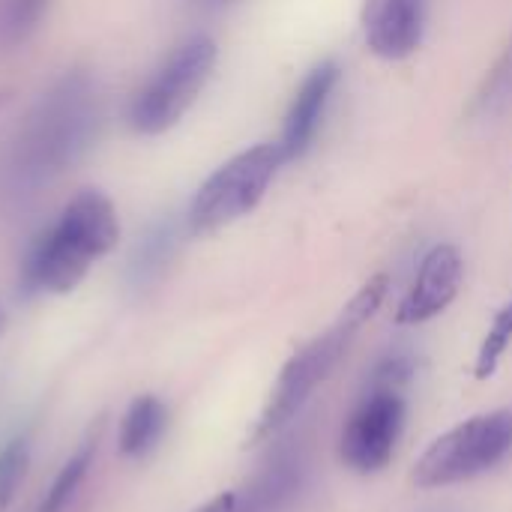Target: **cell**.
<instances>
[{
	"instance_id": "6da1fadb",
	"label": "cell",
	"mask_w": 512,
	"mask_h": 512,
	"mask_svg": "<svg viewBox=\"0 0 512 512\" xmlns=\"http://www.w3.org/2000/svg\"><path fill=\"white\" fill-rule=\"evenodd\" d=\"M102 99L87 72L57 78L18 123L3 162V186L12 198H30L66 174L93 144Z\"/></svg>"
},
{
	"instance_id": "7a4b0ae2",
	"label": "cell",
	"mask_w": 512,
	"mask_h": 512,
	"mask_svg": "<svg viewBox=\"0 0 512 512\" xmlns=\"http://www.w3.org/2000/svg\"><path fill=\"white\" fill-rule=\"evenodd\" d=\"M117 237L120 222L111 198L99 189H81L33 240L21 270L24 291L69 294L117 246Z\"/></svg>"
},
{
	"instance_id": "3957f363",
	"label": "cell",
	"mask_w": 512,
	"mask_h": 512,
	"mask_svg": "<svg viewBox=\"0 0 512 512\" xmlns=\"http://www.w3.org/2000/svg\"><path fill=\"white\" fill-rule=\"evenodd\" d=\"M216 66V42L204 33L183 39L132 96L129 126L138 135H162L183 120Z\"/></svg>"
},
{
	"instance_id": "277c9868",
	"label": "cell",
	"mask_w": 512,
	"mask_h": 512,
	"mask_svg": "<svg viewBox=\"0 0 512 512\" xmlns=\"http://www.w3.org/2000/svg\"><path fill=\"white\" fill-rule=\"evenodd\" d=\"M510 453L512 408L477 414L432 441L429 450L417 459L411 480L420 489L468 483L501 465Z\"/></svg>"
},
{
	"instance_id": "5b68a950",
	"label": "cell",
	"mask_w": 512,
	"mask_h": 512,
	"mask_svg": "<svg viewBox=\"0 0 512 512\" xmlns=\"http://www.w3.org/2000/svg\"><path fill=\"white\" fill-rule=\"evenodd\" d=\"M282 162L285 156L279 144H255L231 156L195 192L189 207V228L195 234H210L252 213L267 195Z\"/></svg>"
},
{
	"instance_id": "8992f818",
	"label": "cell",
	"mask_w": 512,
	"mask_h": 512,
	"mask_svg": "<svg viewBox=\"0 0 512 512\" xmlns=\"http://www.w3.org/2000/svg\"><path fill=\"white\" fill-rule=\"evenodd\" d=\"M357 330H360V324L342 312V318L327 333H321L318 339H312L309 345L294 351V357L282 366L261 417L255 420V429L249 435L252 444L267 441L270 435H276L282 426H288L300 414V408L309 402V396L318 390V384L336 369V363L348 351Z\"/></svg>"
},
{
	"instance_id": "52a82bcc",
	"label": "cell",
	"mask_w": 512,
	"mask_h": 512,
	"mask_svg": "<svg viewBox=\"0 0 512 512\" xmlns=\"http://www.w3.org/2000/svg\"><path fill=\"white\" fill-rule=\"evenodd\" d=\"M405 429V399L399 390L375 387L354 408L342 429V459L357 474H378L390 465Z\"/></svg>"
},
{
	"instance_id": "ba28073f",
	"label": "cell",
	"mask_w": 512,
	"mask_h": 512,
	"mask_svg": "<svg viewBox=\"0 0 512 512\" xmlns=\"http://www.w3.org/2000/svg\"><path fill=\"white\" fill-rule=\"evenodd\" d=\"M462 288V255L456 246L441 243L426 252L414 285L396 309V324H423L438 318Z\"/></svg>"
},
{
	"instance_id": "9c48e42d",
	"label": "cell",
	"mask_w": 512,
	"mask_h": 512,
	"mask_svg": "<svg viewBox=\"0 0 512 512\" xmlns=\"http://www.w3.org/2000/svg\"><path fill=\"white\" fill-rule=\"evenodd\" d=\"M429 0H366L363 33L366 45L384 60H402L423 42Z\"/></svg>"
},
{
	"instance_id": "30bf717a",
	"label": "cell",
	"mask_w": 512,
	"mask_h": 512,
	"mask_svg": "<svg viewBox=\"0 0 512 512\" xmlns=\"http://www.w3.org/2000/svg\"><path fill=\"white\" fill-rule=\"evenodd\" d=\"M339 75H342L339 63L324 60L303 78V84L294 93V102H291V108L285 114V126H282L279 147H282L285 162L300 159L312 147V141L318 135V126H321V117L327 111V102H330V96H333V90L339 84Z\"/></svg>"
},
{
	"instance_id": "8fae6325",
	"label": "cell",
	"mask_w": 512,
	"mask_h": 512,
	"mask_svg": "<svg viewBox=\"0 0 512 512\" xmlns=\"http://www.w3.org/2000/svg\"><path fill=\"white\" fill-rule=\"evenodd\" d=\"M165 426H168V408L162 405V399L153 396V393L138 396L129 405V411L123 417V426H120V438H117L120 453L126 459L147 456L159 444Z\"/></svg>"
},
{
	"instance_id": "7c38bea8",
	"label": "cell",
	"mask_w": 512,
	"mask_h": 512,
	"mask_svg": "<svg viewBox=\"0 0 512 512\" xmlns=\"http://www.w3.org/2000/svg\"><path fill=\"white\" fill-rule=\"evenodd\" d=\"M96 441H99V429L90 432V435L81 441V447L66 459V465L57 471L54 483L48 486V492H45V498H42L39 512H63L69 507V501L75 498V492L81 489V483H84V477H87V471H90V465H93Z\"/></svg>"
},
{
	"instance_id": "4fadbf2b",
	"label": "cell",
	"mask_w": 512,
	"mask_h": 512,
	"mask_svg": "<svg viewBox=\"0 0 512 512\" xmlns=\"http://www.w3.org/2000/svg\"><path fill=\"white\" fill-rule=\"evenodd\" d=\"M51 0H0V51L24 45L48 15Z\"/></svg>"
},
{
	"instance_id": "5bb4252c",
	"label": "cell",
	"mask_w": 512,
	"mask_h": 512,
	"mask_svg": "<svg viewBox=\"0 0 512 512\" xmlns=\"http://www.w3.org/2000/svg\"><path fill=\"white\" fill-rule=\"evenodd\" d=\"M512 345V300L495 315V321H492V327H489V333H486V339H483V345H480V351H477V363H474V375L480 378V381H486V378H492L495 372H498V366H501V360H504V354H507V348Z\"/></svg>"
},
{
	"instance_id": "9a60e30c",
	"label": "cell",
	"mask_w": 512,
	"mask_h": 512,
	"mask_svg": "<svg viewBox=\"0 0 512 512\" xmlns=\"http://www.w3.org/2000/svg\"><path fill=\"white\" fill-rule=\"evenodd\" d=\"M27 465H30V441H27V435H18L0 450V512L12 504V498L27 474Z\"/></svg>"
},
{
	"instance_id": "2e32d148",
	"label": "cell",
	"mask_w": 512,
	"mask_h": 512,
	"mask_svg": "<svg viewBox=\"0 0 512 512\" xmlns=\"http://www.w3.org/2000/svg\"><path fill=\"white\" fill-rule=\"evenodd\" d=\"M387 288H390V279H387V273H378V276H372L351 300H348V306H345V315L351 318V321H357V324H366L378 309H381V303H384V297H387Z\"/></svg>"
},
{
	"instance_id": "e0dca14e",
	"label": "cell",
	"mask_w": 512,
	"mask_h": 512,
	"mask_svg": "<svg viewBox=\"0 0 512 512\" xmlns=\"http://www.w3.org/2000/svg\"><path fill=\"white\" fill-rule=\"evenodd\" d=\"M414 372H417L414 357H411L408 351H393V354H387V357L375 366L372 384H375V387H387V390H399V384H408Z\"/></svg>"
},
{
	"instance_id": "ac0fdd59",
	"label": "cell",
	"mask_w": 512,
	"mask_h": 512,
	"mask_svg": "<svg viewBox=\"0 0 512 512\" xmlns=\"http://www.w3.org/2000/svg\"><path fill=\"white\" fill-rule=\"evenodd\" d=\"M168 246H171V231H165V228L153 231V234L138 246V255H135V273H138V279L150 276L159 264H165Z\"/></svg>"
},
{
	"instance_id": "d6986e66",
	"label": "cell",
	"mask_w": 512,
	"mask_h": 512,
	"mask_svg": "<svg viewBox=\"0 0 512 512\" xmlns=\"http://www.w3.org/2000/svg\"><path fill=\"white\" fill-rule=\"evenodd\" d=\"M512 93V45L507 54L498 60V66L492 69V75L486 78V87L480 90V105H495L501 99H507Z\"/></svg>"
},
{
	"instance_id": "ffe728a7",
	"label": "cell",
	"mask_w": 512,
	"mask_h": 512,
	"mask_svg": "<svg viewBox=\"0 0 512 512\" xmlns=\"http://www.w3.org/2000/svg\"><path fill=\"white\" fill-rule=\"evenodd\" d=\"M237 504H240L237 492H222V495H216L213 501H207L204 507H198L195 512H237Z\"/></svg>"
},
{
	"instance_id": "44dd1931",
	"label": "cell",
	"mask_w": 512,
	"mask_h": 512,
	"mask_svg": "<svg viewBox=\"0 0 512 512\" xmlns=\"http://www.w3.org/2000/svg\"><path fill=\"white\" fill-rule=\"evenodd\" d=\"M204 3H210V6H225V3H234V0H204Z\"/></svg>"
},
{
	"instance_id": "7402d4cb",
	"label": "cell",
	"mask_w": 512,
	"mask_h": 512,
	"mask_svg": "<svg viewBox=\"0 0 512 512\" xmlns=\"http://www.w3.org/2000/svg\"><path fill=\"white\" fill-rule=\"evenodd\" d=\"M3 327H6V312L0 309V333H3Z\"/></svg>"
}]
</instances>
